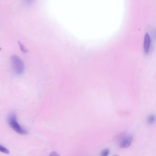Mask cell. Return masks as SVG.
Here are the masks:
<instances>
[{
  "label": "cell",
  "mask_w": 156,
  "mask_h": 156,
  "mask_svg": "<svg viewBox=\"0 0 156 156\" xmlns=\"http://www.w3.org/2000/svg\"><path fill=\"white\" fill-rule=\"evenodd\" d=\"M12 67L15 74L22 75L25 70V65L23 61L18 56L14 55L11 58Z\"/></svg>",
  "instance_id": "1"
},
{
  "label": "cell",
  "mask_w": 156,
  "mask_h": 156,
  "mask_svg": "<svg viewBox=\"0 0 156 156\" xmlns=\"http://www.w3.org/2000/svg\"><path fill=\"white\" fill-rule=\"evenodd\" d=\"M8 123L13 130L21 135H25L28 134V131L21 127L17 121V117L16 115L11 114L8 119Z\"/></svg>",
  "instance_id": "2"
},
{
  "label": "cell",
  "mask_w": 156,
  "mask_h": 156,
  "mask_svg": "<svg viewBox=\"0 0 156 156\" xmlns=\"http://www.w3.org/2000/svg\"><path fill=\"white\" fill-rule=\"evenodd\" d=\"M132 135H126L121 138L119 142V146L121 148H126L130 146L133 141Z\"/></svg>",
  "instance_id": "3"
},
{
  "label": "cell",
  "mask_w": 156,
  "mask_h": 156,
  "mask_svg": "<svg viewBox=\"0 0 156 156\" xmlns=\"http://www.w3.org/2000/svg\"><path fill=\"white\" fill-rule=\"evenodd\" d=\"M151 38L148 33H146L144 41V50L146 54H148L151 48Z\"/></svg>",
  "instance_id": "4"
},
{
  "label": "cell",
  "mask_w": 156,
  "mask_h": 156,
  "mask_svg": "<svg viewBox=\"0 0 156 156\" xmlns=\"http://www.w3.org/2000/svg\"><path fill=\"white\" fill-rule=\"evenodd\" d=\"M156 121V117L153 115H150L148 118V122L150 125L154 124Z\"/></svg>",
  "instance_id": "5"
},
{
  "label": "cell",
  "mask_w": 156,
  "mask_h": 156,
  "mask_svg": "<svg viewBox=\"0 0 156 156\" xmlns=\"http://www.w3.org/2000/svg\"><path fill=\"white\" fill-rule=\"evenodd\" d=\"M18 44H19V46L21 50L23 52H28V49L26 48V47L23 44V43L18 42Z\"/></svg>",
  "instance_id": "6"
},
{
  "label": "cell",
  "mask_w": 156,
  "mask_h": 156,
  "mask_svg": "<svg viewBox=\"0 0 156 156\" xmlns=\"http://www.w3.org/2000/svg\"><path fill=\"white\" fill-rule=\"evenodd\" d=\"M0 152L4 153L5 154H9V153H10L8 149L5 148L3 146L1 145H0Z\"/></svg>",
  "instance_id": "7"
},
{
  "label": "cell",
  "mask_w": 156,
  "mask_h": 156,
  "mask_svg": "<svg viewBox=\"0 0 156 156\" xmlns=\"http://www.w3.org/2000/svg\"><path fill=\"white\" fill-rule=\"evenodd\" d=\"M110 153V150L108 148L105 149L101 152V156H108Z\"/></svg>",
  "instance_id": "8"
},
{
  "label": "cell",
  "mask_w": 156,
  "mask_h": 156,
  "mask_svg": "<svg viewBox=\"0 0 156 156\" xmlns=\"http://www.w3.org/2000/svg\"><path fill=\"white\" fill-rule=\"evenodd\" d=\"M49 156H61L57 152L55 151H52L50 153V154L49 155Z\"/></svg>",
  "instance_id": "9"
},
{
  "label": "cell",
  "mask_w": 156,
  "mask_h": 156,
  "mask_svg": "<svg viewBox=\"0 0 156 156\" xmlns=\"http://www.w3.org/2000/svg\"><path fill=\"white\" fill-rule=\"evenodd\" d=\"M25 2L28 4H30L32 3L34 0H25Z\"/></svg>",
  "instance_id": "10"
},
{
  "label": "cell",
  "mask_w": 156,
  "mask_h": 156,
  "mask_svg": "<svg viewBox=\"0 0 156 156\" xmlns=\"http://www.w3.org/2000/svg\"><path fill=\"white\" fill-rule=\"evenodd\" d=\"M113 156H119V155H114Z\"/></svg>",
  "instance_id": "11"
}]
</instances>
